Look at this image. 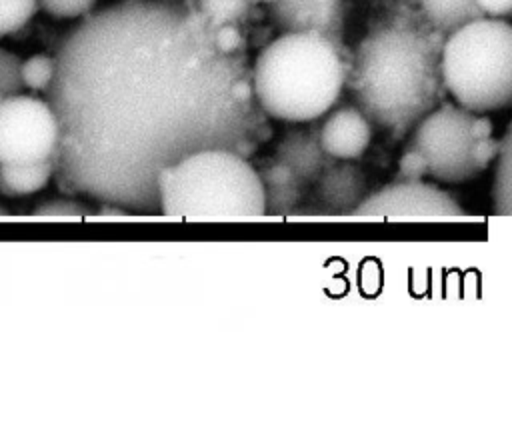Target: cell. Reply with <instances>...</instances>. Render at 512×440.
Returning <instances> with one entry per match:
<instances>
[{
  "mask_svg": "<svg viewBox=\"0 0 512 440\" xmlns=\"http://www.w3.org/2000/svg\"><path fill=\"white\" fill-rule=\"evenodd\" d=\"M4 216H8V212H6V210L0 206V218H4Z\"/></svg>",
  "mask_w": 512,
  "mask_h": 440,
  "instance_id": "d4e9b609",
  "label": "cell"
},
{
  "mask_svg": "<svg viewBox=\"0 0 512 440\" xmlns=\"http://www.w3.org/2000/svg\"><path fill=\"white\" fill-rule=\"evenodd\" d=\"M478 10L492 18H504L512 10V0H474Z\"/></svg>",
  "mask_w": 512,
  "mask_h": 440,
  "instance_id": "cb8c5ba5",
  "label": "cell"
},
{
  "mask_svg": "<svg viewBox=\"0 0 512 440\" xmlns=\"http://www.w3.org/2000/svg\"><path fill=\"white\" fill-rule=\"evenodd\" d=\"M32 216L38 218V220H84V218L90 216V212L80 202L58 198V200H50L46 204H40L32 212Z\"/></svg>",
  "mask_w": 512,
  "mask_h": 440,
  "instance_id": "ffe728a7",
  "label": "cell"
},
{
  "mask_svg": "<svg viewBox=\"0 0 512 440\" xmlns=\"http://www.w3.org/2000/svg\"><path fill=\"white\" fill-rule=\"evenodd\" d=\"M492 124L456 104H440L416 126L412 150L422 158L426 174L438 182H464L480 174L498 154Z\"/></svg>",
  "mask_w": 512,
  "mask_h": 440,
  "instance_id": "8992f818",
  "label": "cell"
},
{
  "mask_svg": "<svg viewBox=\"0 0 512 440\" xmlns=\"http://www.w3.org/2000/svg\"><path fill=\"white\" fill-rule=\"evenodd\" d=\"M58 120L46 100L6 96L0 106V164L50 160L58 148Z\"/></svg>",
  "mask_w": 512,
  "mask_h": 440,
  "instance_id": "52a82bcc",
  "label": "cell"
},
{
  "mask_svg": "<svg viewBox=\"0 0 512 440\" xmlns=\"http://www.w3.org/2000/svg\"><path fill=\"white\" fill-rule=\"evenodd\" d=\"M260 2H274V0H260Z\"/></svg>",
  "mask_w": 512,
  "mask_h": 440,
  "instance_id": "4316f807",
  "label": "cell"
},
{
  "mask_svg": "<svg viewBox=\"0 0 512 440\" xmlns=\"http://www.w3.org/2000/svg\"><path fill=\"white\" fill-rule=\"evenodd\" d=\"M400 174L404 176V180H420L426 174L422 158L412 148L400 160Z\"/></svg>",
  "mask_w": 512,
  "mask_h": 440,
  "instance_id": "603a6c76",
  "label": "cell"
},
{
  "mask_svg": "<svg viewBox=\"0 0 512 440\" xmlns=\"http://www.w3.org/2000/svg\"><path fill=\"white\" fill-rule=\"evenodd\" d=\"M500 158H498V168H496V178H494V204L496 210L502 214L510 212V138L506 136L502 146H498Z\"/></svg>",
  "mask_w": 512,
  "mask_h": 440,
  "instance_id": "d6986e66",
  "label": "cell"
},
{
  "mask_svg": "<svg viewBox=\"0 0 512 440\" xmlns=\"http://www.w3.org/2000/svg\"><path fill=\"white\" fill-rule=\"evenodd\" d=\"M264 188V206L272 208L274 212L288 210L296 200V176L290 168L282 162L270 166L260 176Z\"/></svg>",
  "mask_w": 512,
  "mask_h": 440,
  "instance_id": "5bb4252c",
  "label": "cell"
},
{
  "mask_svg": "<svg viewBox=\"0 0 512 440\" xmlns=\"http://www.w3.org/2000/svg\"><path fill=\"white\" fill-rule=\"evenodd\" d=\"M38 0H0V36L20 30L36 12Z\"/></svg>",
  "mask_w": 512,
  "mask_h": 440,
  "instance_id": "e0dca14e",
  "label": "cell"
},
{
  "mask_svg": "<svg viewBox=\"0 0 512 440\" xmlns=\"http://www.w3.org/2000/svg\"><path fill=\"white\" fill-rule=\"evenodd\" d=\"M56 170L54 158L26 164H0V194L28 196L42 190L52 172Z\"/></svg>",
  "mask_w": 512,
  "mask_h": 440,
  "instance_id": "8fae6325",
  "label": "cell"
},
{
  "mask_svg": "<svg viewBox=\"0 0 512 440\" xmlns=\"http://www.w3.org/2000/svg\"><path fill=\"white\" fill-rule=\"evenodd\" d=\"M98 0H38V6L54 18H78L92 12Z\"/></svg>",
  "mask_w": 512,
  "mask_h": 440,
  "instance_id": "7402d4cb",
  "label": "cell"
},
{
  "mask_svg": "<svg viewBox=\"0 0 512 440\" xmlns=\"http://www.w3.org/2000/svg\"><path fill=\"white\" fill-rule=\"evenodd\" d=\"M422 10L432 28L438 32H454L456 28L484 16L474 0H420Z\"/></svg>",
  "mask_w": 512,
  "mask_h": 440,
  "instance_id": "7c38bea8",
  "label": "cell"
},
{
  "mask_svg": "<svg viewBox=\"0 0 512 440\" xmlns=\"http://www.w3.org/2000/svg\"><path fill=\"white\" fill-rule=\"evenodd\" d=\"M440 78L458 106L486 114L512 98V28L504 18L480 16L450 32L440 46Z\"/></svg>",
  "mask_w": 512,
  "mask_h": 440,
  "instance_id": "5b68a950",
  "label": "cell"
},
{
  "mask_svg": "<svg viewBox=\"0 0 512 440\" xmlns=\"http://www.w3.org/2000/svg\"><path fill=\"white\" fill-rule=\"evenodd\" d=\"M346 82L366 118L406 130L440 100V48L410 26L378 28L360 42Z\"/></svg>",
  "mask_w": 512,
  "mask_h": 440,
  "instance_id": "7a4b0ae2",
  "label": "cell"
},
{
  "mask_svg": "<svg viewBox=\"0 0 512 440\" xmlns=\"http://www.w3.org/2000/svg\"><path fill=\"white\" fill-rule=\"evenodd\" d=\"M20 68H22V60L14 52L0 48V94L14 96L22 92L24 84H22Z\"/></svg>",
  "mask_w": 512,
  "mask_h": 440,
  "instance_id": "44dd1931",
  "label": "cell"
},
{
  "mask_svg": "<svg viewBox=\"0 0 512 440\" xmlns=\"http://www.w3.org/2000/svg\"><path fill=\"white\" fill-rule=\"evenodd\" d=\"M4 98H6V96H4V94H0V106H2V102H4Z\"/></svg>",
  "mask_w": 512,
  "mask_h": 440,
  "instance_id": "484cf974",
  "label": "cell"
},
{
  "mask_svg": "<svg viewBox=\"0 0 512 440\" xmlns=\"http://www.w3.org/2000/svg\"><path fill=\"white\" fill-rule=\"evenodd\" d=\"M22 84L30 90H46L54 78V58L48 54H34L22 62Z\"/></svg>",
  "mask_w": 512,
  "mask_h": 440,
  "instance_id": "ac0fdd59",
  "label": "cell"
},
{
  "mask_svg": "<svg viewBox=\"0 0 512 440\" xmlns=\"http://www.w3.org/2000/svg\"><path fill=\"white\" fill-rule=\"evenodd\" d=\"M280 158L294 176H310L318 170V164H322V148L320 144L310 142V138H304V134H298V138L284 142Z\"/></svg>",
  "mask_w": 512,
  "mask_h": 440,
  "instance_id": "9a60e30c",
  "label": "cell"
},
{
  "mask_svg": "<svg viewBox=\"0 0 512 440\" xmlns=\"http://www.w3.org/2000/svg\"><path fill=\"white\" fill-rule=\"evenodd\" d=\"M346 70L336 42L318 34L286 32L258 54L250 86L268 116L310 122L338 100Z\"/></svg>",
  "mask_w": 512,
  "mask_h": 440,
  "instance_id": "3957f363",
  "label": "cell"
},
{
  "mask_svg": "<svg viewBox=\"0 0 512 440\" xmlns=\"http://www.w3.org/2000/svg\"><path fill=\"white\" fill-rule=\"evenodd\" d=\"M44 92L60 130V176L76 192L134 208L150 204L166 166L236 144L254 100L238 52L216 46L198 10L166 0L88 14L62 40Z\"/></svg>",
  "mask_w": 512,
  "mask_h": 440,
  "instance_id": "6da1fadb",
  "label": "cell"
},
{
  "mask_svg": "<svg viewBox=\"0 0 512 440\" xmlns=\"http://www.w3.org/2000/svg\"><path fill=\"white\" fill-rule=\"evenodd\" d=\"M270 4V18L282 34H318L332 42H338L342 38V0H274Z\"/></svg>",
  "mask_w": 512,
  "mask_h": 440,
  "instance_id": "9c48e42d",
  "label": "cell"
},
{
  "mask_svg": "<svg viewBox=\"0 0 512 440\" xmlns=\"http://www.w3.org/2000/svg\"><path fill=\"white\" fill-rule=\"evenodd\" d=\"M372 140V128L366 114L354 106L334 110L322 124L318 144L324 154L350 160L358 158Z\"/></svg>",
  "mask_w": 512,
  "mask_h": 440,
  "instance_id": "30bf717a",
  "label": "cell"
},
{
  "mask_svg": "<svg viewBox=\"0 0 512 440\" xmlns=\"http://www.w3.org/2000/svg\"><path fill=\"white\" fill-rule=\"evenodd\" d=\"M252 0H198V12L216 28L238 24L250 10Z\"/></svg>",
  "mask_w": 512,
  "mask_h": 440,
  "instance_id": "2e32d148",
  "label": "cell"
},
{
  "mask_svg": "<svg viewBox=\"0 0 512 440\" xmlns=\"http://www.w3.org/2000/svg\"><path fill=\"white\" fill-rule=\"evenodd\" d=\"M362 180L350 166H340L326 174L322 182V200L332 208H348V212L362 200Z\"/></svg>",
  "mask_w": 512,
  "mask_h": 440,
  "instance_id": "4fadbf2b",
  "label": "cell"
},
{
  "mask_svg": "<svg viewBox=\"0 0 512 440\" xmlns=\"http://www.w3.org/2000/svg\"><path fill=\"white\" fill-rule=\"evenodd\" d=\"M160 210L170 220L250 222L266 214L260 174L226 148L192 152L156 180Z\"/></svg>",
  "mask_w": 512,
  "mask_h": 440,
  "instance_id": "277c9868",
  "label": "cell"
},
{
  "mask_svg": "<svg viewBox=\"0 0 512 440\" xmlns=\"http://www.w3.org/2000/svg\"><path fill=\"white\" fill-rule=\"evenodd\" d=\"M348 216L352 220L446 222L462 220L466 212L438 186L422 180H402L362 198Z\"/></svg>",
  "mask_w": 512,
  "mask_h": 440,
  "instance_id": "ba28073f",
  "label": "cell"
}]
</instances>
